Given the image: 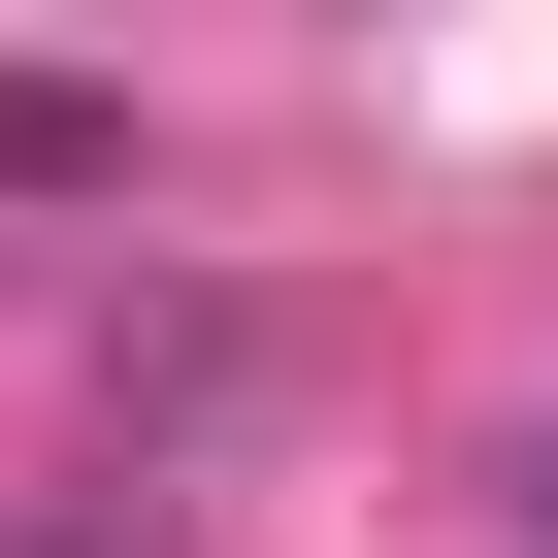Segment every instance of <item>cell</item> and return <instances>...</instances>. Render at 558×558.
Segmentation results:
<instances>
[{"mask_svg": "<svg viewBox=\"0 0 558 558\" xmlns=\"http://www.w3.org/2000/svg\"><path fill=\"white\" fill-rule=\"evenodd\" d=\"M0 197H132V99H66V66H0Z\"/></svg>", "mask_w": 558, "mask_h": 558, "instance_id": "1", "label": "cell"}, {"mask_svg": "<svg viewBox=\"0 0 558 558\" xmlns=\"http://www.w3.org/2000/svg\"><path fill=\"white\" fill-rule=\"evenodd\" d=\"M525 558H558V460H525Z\"/></svg>", "mask_w": 558, "mask_h": 558, "instance_id": "2", "label": "cell"}]
</instances>
